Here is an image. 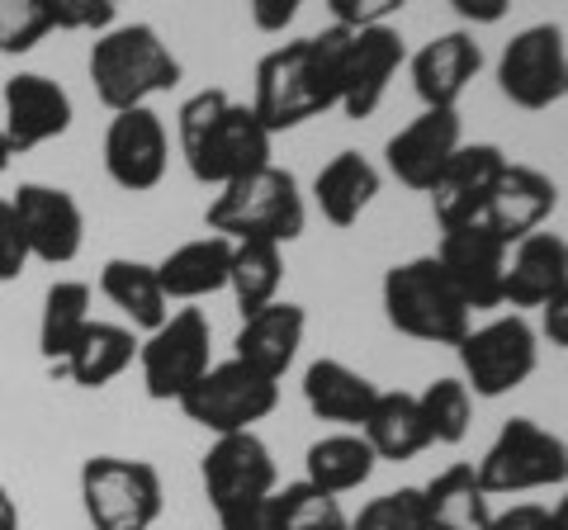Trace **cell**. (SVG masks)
Masks as SVG:
<instances>
[{
    "instance_id": "obj_21",
    "label": "cell",
    "mask_w": 568,
    "mask_h": 530,
    "mask_svg": "<svg viewBox=\"0 0 568 530\" xmlns=\"http://www.w3.org/2000/svg\"><path fill=\"white\" fill-rule=\"evenodd\" d=\"M555 208H559V185L549 181L545 171L507 162V171L497 175V185H493L484 223L511 246V242H521L530 233H540V227L555 218Z\"/></svg>"
},
{
    "instance_id": "obj_45",
    "label": "cell",
    "mask_w": 568,
    "mask_h": 530,
    "mask_svg": "<svg viewBox=\"0 0 568 530\" xmlns=\"http://www.w3.org/2000/svg\"><path fill=\"white\" fill-rule=\"evenodd\" d=\"M450 10L465 24H497L511 10V0H450Z\"/></svg>"
},
{
    "instance_id": "obj_5",
    "label": "cell",
    "mask_w": 568,
    "mask_h": 530,
    "mask_svg": "<svg viewBox=\"0 0 568 530\" xmlns=\"http://www.w3.org/2000/svg\"><path fill=\"white\" fill-rule=\"evenodd\" d=\"M379 298H384L388 327L426 346H459L465 332L474 327L469 304L459 298V289L450 285V275L440 271L436 256H413L403 265H388Z\"/></svg>"
},
{
    "instance_id": "obj_26",
    "label": "cell",
    "mask_w": 568,
    "mask_h": 530,
    "mask_svg": "<svg viewBox=\"0 0 568 530\" xmlns=\"http://www.w3.org/2000/svg\"><path fill=\"white\" fill-rule=\"evenodd\" d=\"M133 360H138L133 327L100 323V317H91L85 332L77 337V346H71V356L58 365V375L71 379L77 388H104V384H114Z\"/></svg>"
},
{
    "instance_id": "obj_46",
    "label": "cell",
    "mask_w": 568,
    "mask_h": 530,
    "mask_svg": "<svg viewBox=\"0 0 568 530\" xmlns=\"http://www.w3.org/2000/svg\"><path fill=\"white\" fill-rule=\"evenodd\" d=\"M0 530H20V502L10 498L6 483H0Z\"/></svg>"
},
{
    "instance_id": "obj_42",
    "label": "cell",
    "mask_w": 568,
    "mask_h": 530,
    "mask_svg": "<svg viewBox=\"0 0 568 530\" xmlns=\"http://www.w3.org/2000/svg\"><path fill=\"white\" fill-rule=\"evenodd\" d=\"M246 10H252V24L261 33H284V29L298 20L304 0H246Z\"/></svg>"
},
{
    "instance_id": "obj_10",
    "label": "cell",
    "mask_w": 568,
    "mask_h": 530,
    "mask_svg": "<svg viewBox=\"0 0 568 530\" xmlns=\"http://www.w3.org/2000/svg\"><path fill=\"white\" fill-rule=\"evenodd\" d=\"M213 365V327L200 308H175L148 342H138L142 388L152 402H181Z\"/></svg>"
},
{
    "instance_id": "obj_7",
    "label": "cell",
    "mask_w": 568,
    "mask_h": 530,
    "mask_svg": "<svg viewBox=\"0 0 568 530\" xmlns=\"http://www.w3.org/2000/svg\"><path fill=\"white\" fill-rule=\"evenodd\" d=\"M488 498H517V492H540L568 483V440L530 417L503 421L493 446L474 465Z\"/></svg>"
},
{
    "instance_id": "obj_3",
    "label": "cell",
    "mask_w": 568,
    "mask_h": 530,
    "mask_svg": "<svg viewBox=\"0 0 568 530\" xmlns=\"http://www.w3.org/2000/svg\"><path fill=\"white\" fill-rule=\"evenodd\" d=\"M185 77L181 58L152 24H110L91 48V85L110 114L138 110L152 95L175 91Z\"/></svg>"
},
{
    "instance_id": "obj_18",
    "label": "cell",
    "mask_w": 568,
    "mask_h": 530,
    "mask_svg": "<svg viewBox=\"0 0 568 530\" xmlns=\"http://www.w3.org/2000/svg\"><path fill=\"white\" fill-rule=\"evenodd\" d=\"M0 110H6L0 129H6L14 156L43 147V143H58L71 129V119H77L67 85H58L43 72H14L6 81V91H0Z\"/></svg>"
},
{
    "instance_id": "obj_48",
    "label": "cell",
    "mask_w": 568,
    "mask_h": 530,
    "mask_svg": "<svg viewBox=\"0 0 568 530\" xmlns=\"http://www.w3.org/2000/svg\"><path fill=\"white\" fill-rule=\"evenodd\" d=\"M14 162V147H10V137H6V129H0V171H6Z\"/></svg>"
},
{
    "instance_id": "obj_22",
    "label": "cell",
    "mask_w": 568,
    "mask_h": 530,
    "mask_svg": "<svg viewBox=\"0 0 568 530\" xmlns=\"http://www.w3.org/2000/svg\"><path fill=\"white\" fill-rule=\"evenodd\" d=\"M304 332H308L304 304L275 298V304L256 308L252 317H242V327L233 337V360L261 369L265 379H284V375H290V365L298 360Z\"/></svg>"
},
{
    "instance_id": "obj_32",
    "label": "cell",
    "mask_w": 568,
    "mask_h": 530,
    "mask_svg": "<svg viewBox=\"0 0 568 530\" xmlns=\"http://www.w3.org/2000/svg\"><path fill=\"white\" fill-rule=\"evenodd\" d=\"M85 323H91V285L85 279H52L39 313V356L58 369L71 356Z\"/></svg>"
},
{
    "instance_id": "obj_33",
    "label": "cell",
    "mask_w": 568,
    "mask_h": 530,
    "mask_svg": "<svg viewBox=\"0 0 568 530\" xmlns=\"http://www.w3.org/2000/svg\"><path fill=\"white\" fill-rule=\"evenodd\" d=\"M280 285H284V246L280 242H233L227 289H233L242 317H252L256 308L275 304Z\"/></svg>"
},
{
    "instance_id": "obj_28",
    "label": "cell",
    "mask_w": 568,
    "mask_h": 530,
    "mask_svg": "<svg viewBox=\"0 0 568 530\" xmlns=\"http://www.w3.org/2000/svg\"><path fill=\"white\" fill-rule=\"evenodd\" d=\"M100 294L129 317L133 332H156L171 317V298L156 279V265L133 256H110L100 271Z\"/></svg>"
},
{
    "instance_id": "obj_47",
    "label": "cell",
    "mask_w": 568,
    "mask_h": 530,
    "mask_svg": "<svg viewBox=\"0 0 568 530\" xmlns=\"http://www.w3.org/2000/svg\"><path fill=\"white\" fill-rule=\"evenodd\" d=\"M549 517H555V530H568V498H559L555 507H549Z\"/></svg>"
},
{
    "instance_id": "obj_25",
    "label": "cell",
    "mask_w": 568,
    "mask_h": 530,
    "mask_svg": "<svg viewBox=\"0 0 568 530\" xmlns=\"http://www.w3.org/2000/svg\"><path fill=\"white\" fill-rule=\"evenodd\" d=\"M227 271H233V242L219 233L181 242L156 261V279H162L171 304H200V298L227 289Z\"/></svg>"
},
{
    "instance_id": "obj_29",
    "label": "cell",
    "mask_w": 568,
    "mask_h": 530,
    "mask_svg": "<svg viewBox=\"0 0 568 530\" xmlns=\"http://www.w3.org/2000/svg\"><path fill=\"white\" fill-rule=\"evenodd\" d=\"M361 436L369 440L375 459H388V465H403V459H417L422 450H432L417 394H403V388H388V394L379 388V398H375V408H369Z\"/></svg>"
},
{
    "instance_id": "obj_11",
    "label": "cell",
    "mask_w": 568,
    "mask_h": 530,
    "mask_svg": "<svg viewBox=\"0 0 568 530\" xmlns=\"http://www.w3.org/2000/svg\"><path fill=\"white\" fill-rule=\"evenodd\" d=\"M497 91L517 110L540 114L568 100V43L559 24H530L497 58Z\"/></svg>"
},
{
    "instance_id": "obj_8",
    "label": "cell",
    "mask_w": 568,
    "mask_h": 530,
    "mask_svg": "<svg viewBox=\"0 0 568 530\" xmlns=\"http://www.w3.org/2000/svg\"><path fill=\"white\" fill-rule=\"evenodd\" d=\"M194 427L209 436H233V431H256L280 408V379H265L261 369L242 360H219L204 369V379L175 402Z\"/></svg>"
},
{
    "instance_id": "obj_16",
    "label": "cell",
    "mask_w": 568,
    "mask_h": 530,
    "mask_svg": "<svg viewBox=\"0 0 568 530\" xmlns=\"http://www.w3.org/2000/svg\"><path fill=\"white\" fill-rule=\"evenodd\" d=\"M403 62H407V48L394 24L351 29L346 52H342V95H336V110L346 119H369L384 104L388 81L398 77Z\"/></svg>"
},
{
    "instance_id": "obj_12",
    "label": "cell",
    "mask_w": 568,
    "mask_h": 530,
    "mask_svg": "<svg viewBox=\"0 0 568 530\" xmlns=\"http://www.w3.org/2000/svg\"><path fill=\"white\" fill-rule=\"evenodd\" d=\"M166 166H171V133L162 114L152 104L119 110L110 129H104V175L129 194H148L166 181Z\"/></svg>"
},
{
    "instance_id": "obj_20",
    "label": "cell",
    "mask_w": 568,
    "mask_h": 530,
    "mask_svg": "<svg viewBox=\"0 0 568 530\" xmlns=\"http://www.w3.org/2000/svg\"><path fill=\"white\" fill-rule=\"evenodd\" d=\"M407 72H413V91L422 110H455L459 95L469 91V81L484 72V48L474 43L469 29L436 33L432 43H422L407 58Z\"/></svg>"
},
{
    "instance_id": "obj_13",
    "label": "cell",
    "mask_w": 568,
    "mask_h": 530,
    "mask_svg": "<svg viewBox=\"0 0 568 530\" xmlns=\"http://www.w3.org/2000/svg\"><path fill=\"white\" fill-rule=\"evenodd\" d=\"M200 483L213 511L271 498L280 488V469L271 446L256 431H233V436H213V446L200 459Z\"/></svg>"
},
{
    "instance_id": "obj_17",
    "label": "cell",
    "mask_w": 568,
    "mask_h": 530,
    "mask_svg": "<svg viewBox=\"0 0 568 530\" xmlns=\"http://www.w3.org/2000/svg\"><path fill=\"white\" fill-rule=\"evenodd\" d=\"M507 162L511 156L497 143H459V152L446 162V171L436 175V185L426 190L432 194V214H436L440 233L484 218L493 185H497V175L507 171Z\"/></svg>"
},
{
    "instance_id": "obj_41",
    "label": "cell",
    "mask_w": 568,
    "mask_h": 530,
    "mask_svg": "<svg viewBox=\"0 0 568 530\" xmlns=\"http://www.w3.org/2000/svg\"><path fill=\"white\" fill-rule=\"evenodd\" d=\"M223 530H280V511H275V492L271 498H256V502H237V507H223L213 511Z\"/></svg>"
},
{
    "instance_id": "obj_15",
    "label": "cell",
    "mask_w": 568,
    "mask_h": 530,
    "mask_svg": "<svg viewBox=\"0 0 568 530\" xmlns=\"http://www.w3.org/2000/svg\"><path fill=\"white\" fill-rule=\"evenodd\" d=\"M14 218L24 227L29 256L43 265H71L85 246V214L77 204V194L62 185H43V181H24L10 194Z\"/></svg>"
},
{
    "instance_id": "obj_34",
    "label": "cell",
    "mask_w": 568,
    "mask_h": 530,
    "mask_svg": "<svg viewBox=\"0 0 568 530\" xmlns=\"http://www.w3.org/2000/svg\"><path fill=\"white\" fill-rule=\"evenodd\" d=\"M417 408L432 446H459L474 427V394L465 388V379H432L417 394Z\"/></svg>"
},
{
    "instance_id": "obj_14",
    "label": "cell",
    "mask_w": 568,
    "mask_h": 530,
    "mask_svg": "<svg viewBox=\"0 0 568 530\" xmlns=\"http://www.w3.org/2000/svg\"><path fill=\"white\" fill-rule=\"evenodd\" d=\"M507 252L511 246L478 218L465 227H446L436 246L440 271L450 275V285L469 304V313H493L503 308V275H507Z\"/></svg>"
},
{
    "instance_id": "obj_38",
    "label": "cell",
    "mask_w": 568,
    "mask_h": 530,
    "mask_svg": "<svg viewBox=\"0 0 568 530\" xmlns=\"http://www.w3.org/2000/svg\"><path fill=\"white\" fill-rule=\"evenodd\" d=\"M52 29L67 33H104L114 24V6L110 0H43Z\"/></svg>"
},
{
    "instance_id": "obj_35",
    "label": "cell",
    "mask_w": 568,
    "mask_h": 530,
    "mask_svg": "<svg viewBox=\"0 0 568 530\" xmlns=\"http://www.w3.org/2000/svg\"><path fill=\"white\" fill-rule=\"evenodd\" d=\"M275 511H280V530H346L351 517L332 492L313 488L308 479L275 488Z\"/></svg>"
},
{
    "instance_id": "obj_40",
    "label": "cell",
    "mask_w": 568,
    "mask_h": 530,
    "mask_svg": "<svg viewBox=\"0 0 568 530\" xmlns=\"http://www.w3.org/2000/svg\"><path fill=\"white\" fill-rule=\"evenodd\" d=\"M403 6H407V0H327L336 29H375V24H388Z\"/></svg>"
},
{
    "instance_id": "obj_4",
    "label": "cell",
    "mask_w": 568,
    "mask_h": 530,
    "mask_svg": "<svg viewBox=\"0 0 568 530\" xmlns=\"http://www.w3.org/2000/svg\"><path fill=\"white\" fill-rule=\"evenodd\" d=\"M304 223H308V208H304V194H298L294 171H284L275 162L223 185L204 208V227L227 242L290 246L304 237Z\"/></svg>"
},
{
    "instance_id": "obj_30",
    "label": "cell",
    "mask_w": 568,
    "mask_h": 530,
    "mask_svg": "<svg viewBox=\"0 0 568 530\" xmlns=\"http://www.w3.org/2000/svg\"><path fill=\"white\" fill-rule=\"evenodd\" d=\"M422 502H426V526L432 530H488L493 526V498L478 483L474 465L440 469L422 488Z\"/></svg>"
},
{
    "instance_id": "obj_6",
    "label": "cell",
    "mask_w": 568,
    "mask_h": 530,
    "mask_svg": "<svg viewBox=\"0 0 568 530\" xmlns=\"http://www.w3.org/2000/svg\"><path fill=\"white\" fill-rule=\"evenodd\" d=\"M162 507V473L148 459L91 455L81 465V511L91 530H152Z\"/></svg>"
},
{
    "instance_id": "obj_50",
    "label": "cell",
    "mask_w": 568,
    "mask_h": 530,
    "mask_svg": "<svg viewBox=\"0 0 568 530\" xmlns=\"http://www.w3.org/2000/svg\"><path fill=\"white\" fill-rule=\"evenodd\" d=\"M346 530H351V526H346Z\"/></svg>"
},
{
    "instance_id": "obj_43",
    "label": "cell",
    "mask_w": 568,
    "mask_h": 530,
    "mask_svg": "<svg viewBox=\"0 0 568 530\" xmlns=\"http://www.w3.org/2000/svg\"><path fill=\"white\" fill-rule=\"evenodd\" d=\"M488 530H555V517L540 502H511L507 511H493Z\"/></svg>"
},
{
    "instance_id": "obj_31",
    "label": "cell",
    "mask_w": 568,
    "mask_h": 530,
    "mask_svg": "<svg viewBox=\"0 0 568 530\" xmlns=\"http://www.w3.org/2000/svg\"><path fill=\"white\" fill-rule=\"evenodd\" d=\"M375 450H369V440L361 431H332L323 440H313L308 455H304V479L313 488L332 492V498H342V492H355L361 483H369V473H375Z\"/></svg>"
},
{
    "instance_id": "obj_9",
    "label": "cell",
    "mask_w": 568,
    "mask_h": 530,
    "mask_svg": "<svg viewBox=\"0 0 568 530\" xmlns=\"http://www.w3.org/2000/svg\"><path fill=\"white\" fill-rule=\"evenodd\" d=\"M459 369H465V388L474 398H507L521 388L540 365V332L526 323L521 313L493 317L484 327H469L465 342L455 346Z\"/></svg>"
},
{
    "instance_id": "obj_49",
    "label": "cell",
    "mask_w": 568,
    "mask_h": 530,
    "mask_svg": "<svg viewBox=\"0 0 568 530\" xmlns=\"http://www.w3.org/2000/svg\"><path fill=\"white\" fill-rule=\"evenodd\" d=\"M110 6H123V0H110Z\"/></svg>"
},
{
    "instance_id": "obj_24",
    "label": "cell",
    "mask_w": 568,
    "mask_h": 530,
    "mask_svg": "<svg viewBox=\"0 0 568 530\" xmlns=\"http://www.w3.org/2000/svg\"><path fill=\"white\" fill-rule=\"evenodd\" d=\"M375 398H379V388L369 384L361 369H351V365L332 360V356L313 360L304 369V402H308V412L317 421L342 427V431H361L369 408H375Z\"/></svg>"
},
{
    "instance_id": "obj_36",
    "label": "cell",
    "mask_w": 568,
    "mask_h": 530,
    "mask_svg": "<svg viewBox=\"0 0 568 530\" xmlns=\"http://www.w3.org/2000/svg\"><path fill=\"white\" fill-rule=\"evenodd\" d=\"M52 33V20L43 0H0V52L6 58H24Z\"/></svg>"
},
{
    "instance_id": "obj_27",
    "label": "cell",
    "mask_w": 568,
    "mask_h": 530,
    "mask_svg": "<svg viewBox=\"0 0 568 530\" xmlns=\"http://www.w3.org/2000/svg\"><path fill=\"white\" fill-rule=\"evenodd\" d=\"M379 185L384 181H379V171H375L369 156H361V152H336L332 162L317 171L313 200H317V208H323V218L332 227H355L365 208L375 204Z\"/></svg>"
},
{
    "instance_id": "obj_39",
    "label": "cell",
    "mask_w": 568,
    "mask_h": 530,
    "mask_svg": "<svg viewBox=\"0 0 568 530\" xmlns=\"http://www.w3.org/2000/svg\"><path fill=\"white\" fill-rule=\"evenodd\" d=\"M29 242H24V227L14 218V204L0 194V285H14L24 271H29Z\"/></svg>"
},
{
    "instance_id": "obj_37",
    "label": "cell",
    "mask_w": 568,
    "mask_h": 530,
    "mask_svg": "<svg viewBox=\"0 0 568 530\" xmlns=\"http://www.w3.org/2000/svg\"><path fill=\"white\" fill-rule=\"evenodd\" d=\"M351 530H432L426 526L422 488H398V492H384V498L365 502L361 517L351 521Z\"/></svg>"
},
{
    "instance_id": "obj_44",
    "label": "cell",
    "mask_w": 568,
    "mask_h": 530,
    "mask_svg": "<svg viewBox=\"0 0 568 530\" xmlns=\"http://www.w3.org/2000/svg\"><path fill=\"white\" fill-rule=\"evenodd\" d=\"M540 337H545L549 346L568 350V285L540 308Z\"/></svg>"
},
{
    "instance_id": "obj_23",
    "label": "cell",
    "mask_w": 568,
    "mask_h": 530,
    "mask_svg": "<svg viewBox=\"0 0 568 530\" xmlns=\"http://www.w3.org/2000/svg\"><path fill=\"white\" fill-rule=\"evenodd\" d=\"M568 285V242L559 233H530L511 242L503 275V308H545Z\"/></svg>"
},
{
    "instance_id": "obj_2",
    "label": "cell",
    "mask_w": 568,
    "mask_h": 530,
    "mask_svg": "<svg viewBox=\"0 0 568 530\" xmlns=\"http://www.w3.org/2000/svg\"><path fill=\"white\" fill-rule=\"evenodd\" d=\"M175 143H181V156L194 181L223 190L242 181V175L271 166L275 133L256 119L252 104L209 85V91L190 95L175 110Z\"/></svg>"
},
{
    "instance_id": "obj_19",
    "label": "cell",
    "mask_w": 568,
    "mask_h": 530,
    "mask_svg": "<svg viewBox=\"0 0 568 530\" xmlns=\"http://www.w3.org/2000/svg\"><path fill=\"white\" fill-rule=\"evenodd\" d=\"M465 143V129H459V114L455 110H422L407 129H398L384 147V162L388 175L398 185L426 194L436 185V175L446 171V162Z\"/></svg>"
},
{
    "instance_id": "obj_1",
    "label": "cell",
    "mask_w": 568,
    "mask_h": 530,
    "mask_svg": "<svg viewBox=\"0 0 568 530\" xmlns=\"http://www.w3.org/2000/svg\"><path fill=\"white\" fill-rule=\"evenodd\" d=\"M351 29H323L308 39H290L256 62L252 110L271 133L304 129L308 119L336 110L342 95V52Z\"/></svg>"
}]
</instances>
